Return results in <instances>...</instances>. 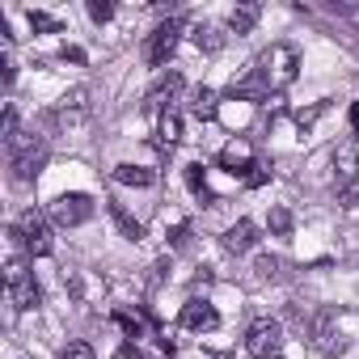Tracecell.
Listing matches in <instances>:
<instances>
[{
  "label": "cell",
  "mask_w": 359,
  "mask_h": 359,
  "mask_svg": "<svg viewBox=\"0 0 359 359\" xmlns=\"http://www.w3.org/2000/svg\"><path fill=\"white\" fill-rule=\"evenodd\" d=\"M26 22H30V30L34 34H60L64 26H60V18H51V13H43V9H30L26 13Z\"/></svg>",
  "instance_id": "603a6c76"
},
{
  "label": "cell",
  "mask_w": 359,
  "mask_h": 359,
  "mask_svg": "<svg viewBox=\"0 0 359 359\" xmlns=\"http://www.w3.org/2000/svg\"><path fill=\"white\" fill-rule=\"evenodd\" d=\"M182 177H187V191L203 203V208H216L220 199L212 195V187H208V169H203V161H191L187 169H182Z\"/></svg>",
  "instance_id": "5bb4252c"
},
{
  "label": "cell",
  "mask_w": 359,
  "mask_h": 359,
  "mask_svg": "<svg viewBox=\"0 0 359 359\" xmlns=\"http://www.w3.org/2000/svg\"><path fill=\"white\" fill-rule=\"evenodd\" d=\"M64 60H72V64H85V51H81V47H64Z\"/></svg>",
  "instance_id": "d6a6232c"
},
{
  "label": "cell",
  "mask_w": 359,
  "mask_h": 359,
  "mask_svg": "<svg viewBox=\"0 0 359 359\" xmlns=\"http://www.w3.org/2000/svg\"><path fill=\"white\" fill-rule=\"evenodd\" d=\"M304 330H309V342H313V351H317V355H330V359H334V355H342V351H346V334L338 330V317H334L330 309L313 313Z\"/></svg>",
  "instance_id": "277c9868"
},
{
  "label": "cell",
  "mask_w": 359,
  "mask_h": 359,
  "mask_svg": "<svg viewBox=\"0 0 359 359\" xmlns=\"http://www.w3.org/2000/svg\"><path fill=\"white\" fill-rule=\"evenodd\" d=\"M191 114H195L199 123H216V114H220L216 93H212V89H195V93H191Z\"/></svg>",
  "instance_id": "ac0fdd59"
},
{
  "label": "cell",
  "mask_w": 359,
  "mask_h": 359,
  "mask_svg": "<svg viewBox=\"0 0 359 359\" xmlns=\"http://www.w3.org/2000/svg\"><path fill=\"white\" fill-rule=\"evenodd\" d=\"M325 110H330V102H313V106H300L292 118H296V127H300V131H309V127H313V123H317Z\"/></svg>",
  "instance_id": "cb8c5ba5"
},
{
  "label": "cell",
  "mask_w": 359,
  "mask_h": 359,
  "mask_svg": "<svg viewBox=\"0 0 359 359\" xmlns=\"http://www.w3.org/2000/svg\"><path fill=\"white\" fill-rule=\"evenodd\" d=\"M5 279H9V296H13V304H18V309H39L43 292H39V283H34V275L26 271V262H22V258H9Z\"/></svg>",
  "instance_id": "9c48e42d"
},
{
  "label": "cell",
  "mask_w": 359,
  "mask_h": 359,
  "mask_svg": "<svg viewBox=\"0 0 359 359\" xmlns=\"http://www.w3.org/2000/svg\"><path fill=\"white\" fill-rule=\"evenodd\" d=\"M64 359H93V346L89 342H68L64 346Z\"/></svg>",
  "instance_id": "f1b7e54d"
},
{
  "label": "cell",
  "mask_w": 359,
  "mask_h": 359,
  "mask_svg": "<svg viewBox=\"0 0 359 359\" xmlns=\"http://www.w3.org/2000/svg\"><path fill=\"white\" fill-rule=\"evenodd\" d=\"M13 135H22V131H18V110H13V106H5V144H9Z\"/></svg>",
  "instance_id": "f546056e"
},
{
  "label": "cell",
  "mask_w": 359,
  "mask_h": 359,
  "mask_svg": "<svg viewBox=\"0 0 359 359\" xmlns=\"http://www.w3.org/2000/svg\"><path fill=\"white\" fill-rule=\"evenodd\" d=\"M177 325H182V330H195V334H212V330L220 325V313H216V304L191 296V300L182 304V313H177Z\"/></svg>",
  "instance_id": "8fae6325"
},
{
  "label": "cell",
  "mask_w": 359,
  "mask_h": 359,
  "mask_svg": "<svg viewBox=\"0 0 359 359\" xmlns=\"http://www.w3.org/2000/svg\"><path fill=\"white\" fill-rule=\"evenodd\" d=\"M245 351H250L254 359H279V351H283V321L258 317V321L245 330Z\"/></svg>",
  "instance_id": "5b68a950"
},
{
  "label": "cell",
  "mask_w": 359,
  "mask_h": 359,
  "mask_svg": "<svg viewBox=\"0 0 359 359\" xmlns=\"http://www.w3.org/2000/svg\"><path fill=\"white\" fill-rule=\"evenodd\" d=\"M110 220L118 224V233H123L127 241H140V237H144V224H140V220H135L123 203H110Z\"/></svg>",
  "instance_id": "ffe728a7"
},
{
  "label": "cell",
  "mask_w": 359,
  "mask_h": 359,
  "mask_svg": "<svg viewBox=\"0 0 359 359\" xmlns=\"http://www.w3.org/2000/svg\"><path fill=\"white\" fill-rule=\"evenodd\" d=\"M9 237H13V245H22L30 258H47L51 245H55V241H51V224H47V216L34 212V208H26V212L13 220Z\"/></svg>",
  "instance_id": "3957f363"
},
{
  "label": "cell",
  "mask_w": 359,
  "mask_h": 359,
  "mask_svg": "<svg viewBox=\"0 0 359 359\" xmlns=\"http://www.w3.org/2000/svg\"><path fill=\"white\" fill-rule=\"evenodd\" d=\"M334 191L338 195H346L351 191V182H355V173H359V148H355V140H342V144H334Z\"/></svg>",
  "instance_id": "30bf717a"
},
{
  "label": "cell",
  "mask_w": 359,
  "mask_h": 359,
  "mask_svg": "<svg viewBox=\"0 0 359 359\" xmlns=\"http://www.w3.org/2000/svg\"><path fill=\"white\" fill-rule=\"evenodd\" d=\"M241 182H245L250 191H258V187H266V182H271V165H266V161H254V169H250V173L241 177Z\"/></svg>",
  "instance_id": "484cf974"
},
{
  "label": "cell",
  "mask_w": 359,
  "mask_h": 359,
  "mask_svg": "<svg viewBox=\"0 0 359 359\" xmlns=\"http://www.w3.org/2000/svg\"><path fill=\"white\" fill-rule=\"evenodd\" d=\"M114 182H118V187H135V191H144V187L156 182V173L144 169V165H114Z\"/></svg>",
  "instance_id": "e0dca14e"
},
{
  "label": "cell",
  "mask_w": 359,
  "mask_h": 359,
  "mask_svg": "<svg viewBox=\"0 0 359 359\" xmlns=\"http://www.w3.org/2000/svg\"><path fill=\"white\" fill-rule=\"evenodd\" d=\"M177 140H182V114L169 110V114H161V118H156V148H161V152H169Z\"/></svg>",
  "instance_id": "2e32d148"
},
{
  "label": "cell",
  "mask_w": 359,
  "mask_h": 359,
  "mask_svg": "<svg viewBox=\"0 0 359 359\" xmlns=\"http://www.w3.org/2000/svg\"><path fill=\"white\" fill-rule=\"evenodd\" d=\"M254 68H258L262 81L279 93V89H287V85L300 76V51H296L292 43H275L271 51H262V55L254 60Z\"/></svg>",
  "instance_id": "6da1fadb"
},
{
  "label": "cell",
  "mask_w": 359,
  "mask_h": 359,
  "mask_svg": "<svg viewBox=\"0 0 359 359\" xmlns=\"http://www.w3.org/2000/svg\"><path fill=\"white\" fill-rule=\"evenodd\" d=\"M89 18L102 26V22H110V18H114V5H110V0H89Z\"/></svg>",
  "instance_id": "83f0119b"
},
{
  "label": "cell",
  "mask_w": 359,
  "mask_h": 359,
  "mask_svg": "<svg viewBox=\"0 0 359 359\" xmlns=\"http://www.w3.org/2000/svg\"><path fill=\"white\" fill-rule=\"evenodd\" d=\"M258 18H262V9H258V5H237V9H233V18H229V30L241 39V34H250V30L258 26Z\"/></svg>",
  "instance_id": "d6986e66"
},
{
  "label": "cell",
  "mask_w": 359,
  "mask_h": 359,
  "mask_svg": "<svg viewBox=\"0 0 359 359\" xmlns=\"http://www.w3.org/2000/svg\"><path fill=\"white\" fill-rule=\"evenodd\" d=\"M182 89H187V81H182V72H177V68H169V72H161L152 85H148V93H144V110L148 114H169V106L177 102V97H182Z\"/></svg>",
  "instance_id": "8992f818"
},
{
  "label": "cell",
  "mask_w": 359,
  "mask_h": 359,
  "mask_svg": "<svg viewBox=\"0 0 359 359\" xmlns=\"http://www.w3.org/2000/svg\"><path fill=\"white\" fill-rule=\"evenodd\" d=\"M254 271H258V279H283V258L262 254V258L254 262Z\"/></svg>",
  "instance_id": "d4e9b609"
},
{
  "label": "cell",
  "mask_w": 359,
  "mask_h": 359,
  "mask_svg": "<svg viewBox=\"0 0 359 359\" xmlns=\"http://www.w3.org/2000/svg\"><path fill=\"white\" fill-rule=\"evenodd\" d=\"M93 199L89 195H81V191H68V195H55L51 199V208H47V216L60 224V229H76V224H85V220H93Z\"/></svg>",
  "instance_id": "52a82bcc"
},
{
  "label": "cell",
  "mask_w": 359,
  "mask_h": 359,
  "mask_svg": "<svg viewBox=\"0 0 359 359\" xmlns=\"http://www.w3.org/2000/svg\"><path fill=\"white\" fill-rule=\"evenodd\" d=\"M191 245H195V229H191L187 220H182V224H173V229H169V250H173V254H187Z\"/></svg>",
  "instance_id": "7402d4cb"
},
{
  "label": "cell",
  "mask_w": 359,
  "mask_h": 359,
  "mask_svg": "<svg viewBox=\"0 0 359 359\" xmlns=\"http://www.w3.org/2000/svg\"><path fill=\"white\" fill-rule=\"evenodd\" d=\"M177 43H182V18H169V22H161V26L152 30L148 47H144V60H148L152 68H165V64L173 60Z\"/></svg>",
  "instance_id": "ba28073f"
},
{
  "label": "cell",
  "mask_w": 359,
  "mask_h": 359,
  "mask_svg": "<svg viewBox=\"0 0 359 359\" xmlns=\"http://www.w3.org/2000/svg\"><path fill=\"white\" fill-rule=\"evenodd\" d=\"M47 165V140L34 135V131H22L9 140V169L18 182H30V177H39V169Z\"/></svg>",
  "instance_id": "7a4b0ae2"
},
{
  "label": "cell",
  "mask_w": 359,
  "mask_h": 359,
  "mask_svg": "<svg viewBox=\"0 0 359 359\" xmlns=\"http://www.w3.org/2000/svg\"><path fill=\"white\" fill-rule=\"evenodd\" d=\"M254 245H258V224L254 220H237V224L224 229V250L229 254H250Z\"/></svg>",
  "instance_id": "4fadbf2b"
},
{
  "label": "cell",
  "mask_w": 359,
  "mask_h": 359,
  "mask_svg": "<svg viewBox=\"0 0 359 359\" xmlns=\"http://www.w3.org/2000/svg\"><path fill=\"white\" fill-rule=\"evenodd\" d=\"M114 321H118V330H123L127 338H144V325H140V317H131V313H114Z\"/></svg>",
  "instance_id": "4316f807"
},
{
  "label": "cell",
  "mask_w": 359,
  "mask_h": 359,
  "mask_svg": "<svg viewBox=\"0 0 359 359\" xmlns=\"http://www.w3.org/2000/svg\"><path fill=\"white\" fill-rule=\"evenodd\" d=\"M165 271H169V258L152 262V275H148V283H152V287H156V283H165Z\"/></svg>",
  "instance_id": "4dcf8cb0"
},
{
  "label": "cell",
  "mask_w": 359,
  "mask_h": 359,
  "mask_svg": "<svg viewBox=\"0 0 359 359\" xmlns=\"http://www.w3.org/2000/svg\"><path fill=\"white\" fill-rule=\"evenodd\" d=\"M216 161H220V169H224V173L245 177V173L254 169V161H258V156H254V148H250L245 140H233V144H224V148H220V156H216Z\"/></svg>",
  "instance_id": "7c38bea8"
},
{
  "label": "cell",
  "mask_w": 359,
  "mask_h": 359,
  "mask_svg": "<svg viewBox=\"0 0 359 359\" xmlns=\"http://www.w3.org/2000/svg\"><path fill=\"white\" fill-rule=\"evenodd\" d=\"M266 229H271L275 237H292L296 220H292V212H287V208H271V212H266Z\"/></svg>",
  "instance_id": "44dd1931"
},
{
  "label": "cell",
  "mask_w": 359,
  "mask_h": 359,
  "mask_svg": "<svg viewBox=\"0 0 359 359\" xmlns=\"http://www.w3.org/2000/svg\"><path fill=\"white\" fill-rule=\"evenodd\" d=\"M191 39H195V47H199L203 55H216V51H224V43H229L224 26H216V22H199Z\"/></svg>",
  "instance_id": "9a60e30c"
},
{
  "label": "cell",
  "mask_w": 359,
  "mask_h": 359,
  "mask_svg": "<svg viewBox=\"0 0 359 359\" xmlns=\"http://www.w3.org/2000/svg\"><path fill=\"white\" fill-rule=\"evenodd\" d=\"M346 118H351V140H359V102H351Z\"/></svg>",
  "instance_id": "1f68e13d"
}]
</instances>
